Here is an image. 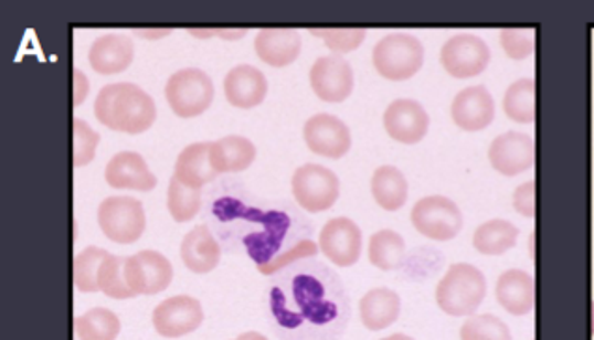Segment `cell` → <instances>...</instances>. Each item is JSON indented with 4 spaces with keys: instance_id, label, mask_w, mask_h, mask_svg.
I'll return each mask as SVG.
<instances>
[{
    "instance_id": "cell-1",
    "label": "cell",
    "mask_w": 594,
    "mask_h": 340,
    "mask_svg": "<svg viewBox=\"0 0 594 340\" xmlns=\"http://www.w3.org/2000/svg\"><path fill=\"white\" fill-rule=\"evenodd\" d=\"M277 322L291 333L309 339H328L335 329H342L346 301L342 290L326 285L316 275H294L286 286L272 294Z\"/></svg>"
},
{
    "instance_id": "cell-2",
    "label": "cell",
    "mask_w": 594,
    "mask_h": 340,
    "mask_svg": "<svg viewBox=\"0 0 594 340\" xmlns=\"http://www.w3.org/2000/svg\"><path fill=\"white\" fill-rule=\"evenodd\" d=\"M94 115L105 128L118 134L139 135L152 128L156 121V104L134 83H116L99 91L94 104Z\"/></svg>"
},
{
    "instance_id": "cell-3",
    "label": "cell",
    "mask_w": 594,
    "mask_h": 340,
    "mask_svg": "<svg viewBox=\"0 0 594 340\" xmlns=\"http://www.w3.org/2000/svg\"><path fill=\"white\" fill-rule=\"evenodd\" d=\"M485 275L464 262L450 266L436 288L437 307L455 318L475 315V310L485 301Z\"/></svg>"
},
{
    "instance_id": "cell-4",
    "label": "cell",
    "mask_w": 594,
    "mask_h": 340,
    "mask_svg": "<svg viewBox=\"0 0 594 340\" xmlns=\"http://www.w3.org/2000/svg\"><path fill=\"white\" fill-rule=\"evenodd\" d=\"M376 72L389 81H407L425 62V47L410 34H389L372 51Z\"/></svg>"
},
{
    "instance_id": "cell-5",
    "label": "cell",
    "mask_w": 594,
    "mask_h": 340,
    "mask_svg": "<svg viewBox=\"0 0 594 340\" xmlns=\"http://www.w3.org/2000/svg\"><path fill=\"white\" fill-rule=\"evenodd\" d=\"M170 109L180 118H194L210 109L213 102V83L206 73L188 67L172 73L165 86Z\"/></svg>"
},
{
    "instance_id": "cell-6",
    "label": "cell",
    "mask_w": 594,
    "mask_h": 340,
    "mask_svg": "<svg viewBox=\"0 0 594 340\" xmlns=\"http://www.w3.org/2000/svg\"><path fill=\"white\" fill-rule=\"evenodd\" d=\"M291 193L305 212H328L339 201V178L321 164H304L291 177Z\"/></svg>"
},
{
    "instance_id": "cell-7",
    "label": "cell",
    "mask_w": 594,
    "mask_h": 340,
    "mask_svg": "<svg viewBox=\"0 0 594 340\" xmlns=\"http://www.w3.org/2000/svg\"><path fill=\"white\" fill-rule=\"evenodd\" d=\"M97 223L110 242L129 245L145 234V208L131 196H109L97 210Z\"/></svg>"
},
{
    "instance_id": "cell-8",
    "label": "cell",
    "mask_w": 594,
    "mask_h": 340,
    "mask_svg": "<svg viewBox=\"0 0 594 340\" xmlns=\"http://www.w3.org/2000/svg\"><path fill=\"white\" fill-rule=\"evenodd\" d=\"M412 223L418 234L434 242H449L460 234L464 217L455 201L432 194L413 206Z\"/></svg>"
},
{
    "instance_id": "cell-9",
    "label": "cell",
    "mask_w": 594,
    "mask_h": 340,
    "mask_svg": "<svg viewBox=\"0 0 594 340\" xmlns=\"http://www.w3.org/2000/svg\"><path fill=\"white\" fill-rule=\"evenodd\" d=\"M439 61L450 77L469 79L480 75L490 64V47L479 36L458 34L445 42Z\"/></svg>"
},
{
    "instance_id": "cell-10",
    "label": "cell",
    "mask_w": 594,
    "mask_h": 340,
    "mask_svg": "<svg viewBox=\"0 0 594 340\" xmlns=\"http://www.w3.org/2000/svg\"><path fill=\"white\" fill-rule=\"evenodd\" d=\"M124 275L137 296H153L169 288L174 272L170 262L158 251H140L126 258Z\"/></svg>"
},
{
    "instance_id": "cell-11",
    "label": "cell",
    "mask_w": 594,
    "mask_h": 340,
    "mask_svg": "<svg viewBox=\"0 0 594 340\" xmlns=\"http://www.w3.org/2000/svg\"><path fill=\"white\" fill-rule=\"evenodd\" d=\"M310 86L326 104H342L353 91V70L342 56H320L310 67Z\"/></svg>"
},
{
    "instance_id": "cell-12",
    "label": "cell",
    "mask_w": 594,
    "mask_h": 340,
    "mask_svg": "<svg viewBox=\"0 0 594 340\" xmlns=\"http://www.w3.org/2000/svg\"><path fill=\"white\" fill-rule=\"evenodd\" d=\"M153 328L165 339H178L193 333L204 320V310L199 299L191 296H174L165 299L153 310Z\"/></svg>"
},
{
    "instance_id": "cell-13",
    "label": "cell",
    "mask_w": 594,
    "mask_h": 340,
    "mask_svg": "<svg viewBox=\"0 0 594 340\" xmlns=\"http://www.w3.org/2000/svg\"><path fill=\"white\" fill-rule=\"evenodd\" d=\"M304 137L310 152L323 158L340 159L352 148L350 129L333 115L310 116L305 121Z\"/></svg>"
},
{
    "instance_id": "cell-14",
    "label": "cell",
    "mask_w": 594,
    "mask_h": 340,
    "mask_svg": "<svg viewBox=\"0 0 594 340\" xmlns=\"http://www.w3.org/2000/svg\"><path fill=\"white\" fill-rule=\"evenodd\" d=\"M363 236L352 219L337 217L328 221L320 232V251L335 266L350 267L359 261Z\"/></svg>"
},
{
    "instance_id": "cell-15",
    "label": "cell",
    "mask_w": 594,
    "mask_h": 340,
    "mask_svg": "<svg viewBox=\"0 0 594 340\" xmlns=\"http://www.w3.org/2000/svg\"><path fill=\"white\" fill-rule=\"evenodd\" d=\"M431 116L425 107L413 99H396L383 115V128L391 139L402 145H417L425 139Z\"/></svg>"
},
{
    "instance_id": "cell-16",
    "label": "cell",
    "mask_w": 594,
    "mask_h": 340,
    "mask_svg": "<svg viewBox=\"0 0 594 340\" xmlns=\"http://www.w3.org/2000/svg\"><path fill=\"white\" fill-rule=\"evenodd\" d=\"M491 167L503 177H518L534 163V140L526 134L507 131L494 139L488 150Z\"/></svg>"
},
{
    "instance_id": "cell-17",
    "label": "cell",
    "mask_w": 594,
    "mask_h": 340,
    "mask_svg": "<svg viewBox=\"0 0 594 340\" xmlns=\"http://www.w3.org/2000/svg\"><path fill=\"white\" fill-rule=\"evenodd\" d=\"M450 116L458 128L469 134L488 128L496 116L494 97L485 86L464 88L456 94L455 102L450 105Z\"/></svg>"
},
{
    "instance_id": "cell-18",
    "label": "cell",
    "mask_w": 594,
    "mask_h": 340,
    "mask_svg": "<svg viewBox=\"0 0 594 340\" xmlns=\"http://www.w3.org/2000/svg\"><path fill=\"white\" fill-rule=\"evenodd\" d=\"M105 180L110 188L131 189L148 193L158 185V178L148 169L145 158L135 152L116 153L105 169Z\"/></svg>"
},
{
    "instance_id": "cell-19",
    "label": "cell",
    "mask_w": 594,
    "mask_h": 340,
    "mask_svg": "<svg viewBox=\"0 0 594 340\" xmlns=\"http://www.w3.org/2000/svg\"><path fill=\"white\" fill-rule=\"evenodd\" d=\"M266 75L250 64L232 67L225 77L226 102L237 109H253L266 99Z\"/></svg>"
},
{
    "instance_id": "cell-20",
    "label": "cell",
    "mask_w": 594,
    "mask_h": 340,
    "mask_svg": "<svg viewBox=\"0 0 594 340\" xmlns=\"http://www.w3.org/2000/svg\"><path fill=\"white\" fill-rule=\"evenodd\" d=\"M134 42L120 34H107L97 38L88 51V61L94 72L99 75H115L126 72L134 62Z\"/></svg>"
},
{
    "instance_id": "cell-21",
    "label": "cell",
    "mask_w": 594,
    "mask_h": 340,
    "mask_svg": "<svg viewBox=\"0 0 594 340\" xmlns=\"http://www.w3.org/2000/svg\"><path fill=\"white\" fill-rule=\"evenodd\" d=\"M255 51L267 66H290L301 53V36L294 29H264L256 34Z\"/></svg>"
},
{
    "instance_id": "cell-22",
    "label": "cell",
    "mask_w": 594,
    "mask_h": 340,
    "mask_svg": "<svg viewBox=\"0 0 594 340\" xmlns=\"http://www.w3.org/2000/svg\"><path fill=\"white\" fill-rule=\"evenodd\" d=\"M496 298L509 315L526 316L534 307V280L523 269H509L499 277Z\"/></svg>"
},
{
    "instance_id": "cell-23",
    "label": "cell",
    "mask_w": 594,
    "mask_h": 340,
    "mask_svg": "<svg viewBox=\"0 0 594 340\" xmlns=\"http://www.w3.org/2000/svg\"><path fill=\"white\" fill-rule=\"evenodd\" d=\"M182 261L193 274H210L221 261V247L206 225L194 226L182 242Z\"/></svg>"
},
{
    "instance_id": "cell-24",
    "label": "cell",
    "mask_w": 594,
    "mask_h": 340,
    "mask_svg": "<svg viewBox=\"0 0 594 340\" xmlns=\"http://www.w3.org/2000/svg\"><path fill=\"white\" fill-rule=\"evenodd\" d=\"M359 315L364 328L382 331L393 326L401 316V296L389 288H374L367 291L359 301Z\"/></svg>"
},
{
    "instance_id": "cell-25",
    "label": "cell",
    "mask_w": 594,
    "mask_h": 340,
    "mask_svg": "<svg viewBox=\"0 0 594 340\" xmlns=\"http://www.w3.org/2000/svg\"><path fill=\"white\" fill-rule=\"evenodd\" d=\"M210 150H212V142H194V145L185 146L182 153L178 156L174 177L183 185L193 189H201L202 185L213 182L218 177V170L213 169Z\"/></svg>"
},
{
    "instance_id": "cell-26",
    "label": "cell",
    "mask_w": 594,
    "mask_h": 340,
    "mask_svg": "<svg viewBox=\"0 0 594 340\" xmlns=\"http://www.w3.org/2000/svg\"><path fill=\"white\" fill-rule=\"evenodd\" d=\"M213 169L221 172H242L250 169L256 158V148L250 139L240 137V135H231L223 139L212 142L210 150Z\"/></svg>"
},
{
    "instance_id": "cell-27",
    "label": "cell",
    "mask_w": 594,
    "mask_h": 340,
    "mask_svg": "<svg viewBox=\"0 0 594 340\" xmlns=\"http://www.w3.org/2000/svg\"><path fill=\"white\" fill-rule=\"evenodd\" d=\"M370 189L374 194L378 206L385 212H399L407 201V182L404 174L396 167L383 164L376 169Z\"/></svg>"
},
{
    "instance_id": "cell-28",
    "label": "cell",
    "mask_w": 594,
    "mask_h": 340,
    "mask_svg": "<svg viewBox=\"0 0 594 340\" xmlns=\"http://www.w3.org/2000/svg\"><path fill=\"white\" fill-rule=\"evenodd\" d=\"M518 236H520V231L510 221L491 219L475 231L474 247L482 255H505L507 251L515 247Z\"/></svg>"
},
{
    "instance_id": "cell-29",
    "label": "cell",
    "mask_w": 594,
    "mask_h": 340,
    "mask_svg": "<svg viewBox=\"0 0 594 340\" xmlns=\"http://www.w3.org/2000/svg\"><path fill=\"white\" fill-rule=\"evenodd\" d=\"M406 243L404 237L394 231H380L370 236L369 261L382 272H393L404 264Z\"/></svg>"
},
{
    "instance_id": "cell-30",
    "label": "cell",
    "mask_w": 594,
    "mask_h": 340,
    "mask_svg": "<svg viewBox=\"0 0 594 340\" xmlns=\"http://www.w3.org/2000/svg\"><path fill=\"white\" fill-rule=\"evenodd\" d=\"M120 333V320L109 309H92L75 318L73 340H116Z\"/></svg>"
},
{
    "instance_id": "cell-31",
    "label": "cell",
    "mask_w": 594,
    "mask_h": 340,
    "mask_svg": "<svg viewBox=\"0 0 594 340\" xmlns=\"http://www.w3.org/2000/svg\"><path fill=\"white\" fill-rule=\"evenodd\" d=\"M505 115L518 124L534 121V81L520 79L509 86L503 99Z\"/></svg>"
},
{
    "instance_id": "cell-32",
    "label": "cell",
    "mask_w": 594,
    "mask_h": 340,
    "mask_svg": "<svg viewBox=\"0 0 594 340\" xmlns=\"http://www.w3.org/2000/svg\"><path fill=\"white\" fill-rule=\"evenodd\" d=\"M109 253L99 247H86L73 261V283L81 291H99V269Z\"/></svg>"
},
{
    "instance_id": "cell-33",
    "label": "cell",
    "mask_w": 594,
    "mask_h": 340,
    "mask_svg": "<svg viewBox=\"0 0 594 340\" xmlns=\"http://www.w3.org/2000/svg\"><path fill=\"white\" fill-rule=\"evenodd\" d=\"M167 206L177 223H188L201 210V189L188 188L177 177L170 178Z\"/></svg>"
},
{
    "instance_id": "cell-34",
    "label": "cell",
    "mask_w": 594,
    "mask_h": 340,
    "mask_svg": "<svg viewBox=\"0 0 594 340\" xmlns=\"http://www.w3.org/2000/svg\"><path fill=\"white\" fill-rule=\"evenodd\" d=\"M124 266H126V261L115 255L107 256L104 264H102L97 283H99V290L104 291L107 298L129 299L137 296L129 288L126 275H124Z\"/></svg>"
},
{
    "instance_id": "cell-35",
    "label": "cell",
    "mask_w": 594,
    "mask_h": 340,
    "mask_svg": "<svg viewBox=\"0 0 594 340\" xmlns=\"http://www.w3.org/2000/svg\"><path fill=\"white\" fill-rule=\"evenodd\" d=\"M462 340H512L507 323L494 315L469 316L460 329Z\"/></svg>"
},
{
    "instance_id": "cell-36",
    "label": "cell",
    "mask_w": 594,
    "mask_h": 340,
    "mask_svg": "<svg viewBox=\"0 0 594 340\" xmlns=\"http://www.w3.org/2000/svg\"><path fill=\"white\" fill-rule=\"evenodd\" d=\"M99 145V135L79 118H73V164L85 167L92 163Z\"/></svg>"
},
{
    "instance_id": "cell-37",
    "label": "cell",
    "mask_w": 594,
    "mask_h": 340,
    "mask_svg": "<svg viewBox=\"0 0 594 340\" xmlns=\"http://www.w3.org/2000/svg\"><path fill=\"white\" fill-rule=\"evenodd\" d=\"M315 36L321 38L335 53H352L364 42L367 31L364 29H321L310 31Z\"/></svg>"
},
{
    "instance_id": "cell-38",
    "label": "cell",
    "mask_w": 594,
    "mask_h": 340,
    "mask_svg": "<svg viewBox=\"0 0 594 340\" xmlns=\"http://www.w3.org/2000/svg\"><path fill=\"white\" fill-rule=\"evenodd\" d=\"M501 45L510 59L523 61L533 55L534 32L529 29H505L501 31Z\"/></svg>"
},
{
    "instance_id": "cell-39",
    "label": "cell",
    "mask_w": 594,
    "mask_h": 340,
    "mask_svg": "<svg viewBox=\"0 0 594 340\" xmlns=\"http://www.w3.org/2000/svg\"><path fill=\"white\" fill-rule=\"evenodd\" d=\"M516 212L522 213L526 217H534V182L523 183L516 189L515 193Z\"/></svg>"
},
{
    "instance_id": "cell-40",
    "label": "cell",
    "mask_w": 594,
    "mask_h": 340,
    "mask_svg": "<svg viewBox=\"0 0 594 340\" xmlns=\"http://www.w3.org/2000/svg\"><path fill=\"white\" fill-rule=\"evenodd\" d=\"M88 91H91L88 79L81 73V70H75L73 72V105L75 107H79L83 104V99L88 96Z\"/></svg>"
},
{
    "instance_id": "cell-41",
    "label": "cell",
    "mask_w": 594,
    "mask_h": 340,
    "mask_svg": "<svg viewBox=\"0 0 594 340\" xmlns=\"http://www.w3.org/2000/svg\"><path fill=\"white\" fill-rule=\"evenodd\" d=\"M234 340H267L264 334L256 333V331H250V333H243Z\"/></svg>"
},
{
    "instance_id": "cell-42",
    "label": "cell",
    "mask_w": 594,
    "mask_h": 340,
    "mask_svg": "<svg viewBox=\"0 0 594 340\" xmlns=\"http://www.w3.org/2000/svg\"><path fill=\"white\" fill-rule=\"evenodd\" d=\"M382 340H415V339H412V337H407V334L396 333V334H391V337H385V339H382Z\"/></svg>"
}]
</instances>
